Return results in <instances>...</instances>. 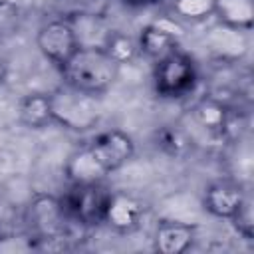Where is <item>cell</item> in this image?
Wrapping results in <instances>:
<instances>
[{
  "instance_id": "ba28073f",
  "label": "cell",
  "mask_w": 254,
  "mask_h": 254,
  "mask_svg": "<svg viewBox=\"0 0 254 254\" xmlns=\"http://www.w3.org/2000/svg\"><path fill=\"white\" fill-rule=\"evenodd\" d=\"M181 38H183V26L179 24V20L163 16L149 22L145 28H141V34L137 38L139 52H143L145 56L157 62L159 58L175 50Z\"/></svg>"
},
{
  "instance_id": "30bf717a",
  "label": "cell",
  "mask_w": 254,
  "mask_h": 254,
  "mask_svg": "<svg viewBox=\"0 0 254 254\" xmlns=\"http://www.w3.org/2000/svg\"><path fill=\"white\" fill-rule=\"evenodd\" d=\"M143 214H145V208L135 196L127 192H111L109 202L105 206L103 222L109 228L125 234V232H133L141 224Z\"/></svg>"
},
{
  "instance_id": "5b68a950",
  "label": "cell",
  "mask_w": 254,
  "mask_h": 254,
  "mask_svg": "<svg viewBox=\"0 0 254 254\" xmlns=\"http://www.w3.org/2000/svg\"><path fill=\"white\" fill-rule=\"evenodd\" d=\"M109 196L111 190H107L101 183H71L69 190L62 198V204L69 220L91 226L103 222Z\"/></svg>"
},
{
  "instance_id": "8992f818",
  "label": "cell",
  "mask_w": 254,
  "mask_h": 254,
  "mask_svg": "<svg viewBox=\"0 0 254 254\" xmlns=\"http://www.w3.org/2000/svg\"><path fill=\"white\" fill-rule=\"evenodd\" d=\"M36 46L46 60L64 67L67 60L79 50V34L67 20H50L36 34Z\"/></svg>"
},
{
  "instance_id": "ac0fdd59",
  "label": "cell",
  "mask_w": 254,
  "mask_h": 254,
  "mask_svg": "<svg viewBox=\"0 0 254 254\" xmlns=\"http://www.w3.org/2000/svg\"><path fill=\"white\" fill-rule=\"evenodd\" d=\"M214 10V0H173V12L177 20L200 22Z\"/></svg>"
},
{
  "instance_id": "2e32d148",
  "label": "cell",
  "mask_w": 254,
  "mask_h": 254,
  "mask_svg": "<svg viewBox=\"0 0 254 254\" xmlns=\"http://www.w3.org/2000/svg\"><path fill=\"white\" fill-rule=\"evenodd\" d=\"M105 48V52L121 65L131 62L137 54H139V42L137 38L125 34V32H109L105 36V42L101 44Z\"/></svg>"
},
{
  "instance_id": "3957f363",
  "label": "cell",
  "mask_w": 254,
  "mask_h": 254,
  "mask_svg": "<svg viewBox=\"0 0 254 254\" xmlns=\"http://www.w3.org/2000/svg\"><path fill=\"white\" fill-rule=\"evenodd\" d=\"M54 123L69 131H89L101 117V103L97 95L75 89L67 83L50 93Z\"/></svg>"
},
{
  "instance_id": "52a82bcc",
  "label": "cell",
  "mask_w": 254,
  "mask_h": 254,
  "mask_svg": "<svg viewBox=\"0 0 254 254\" xmlns=\"http://www.w3.org/2000/svg\"><path fill=\"white\" fill-rule=\"evenodd\" d=\"M30 222L38 238H62L67 230L69 216L62 204V198L52 194H36L30 202Z\"/></svg>"
},
{
  "instance_id": "ffe728a7",
  "label": "cell",
  "mask_w": 254,
  "mask_h": 254,
  "mask_svg": "<svg viewBox=\"0 0 254 254\" xmlns=\"http://www.w3.org/2000/svg\"><path fill=\"white\" fill-rule=\"evenodd\" d=\"M230 220H232V226L236 228V232L240 236H244L246 240H252V236H254V218H252V200H250L248 194H246L242 206L234 212V216Z\"/></svg>"
},
{
  "instance_id": "277c9868",
  "label": "cell",
  "mask_w": 254,
  "mask_h": 254,
  "mask_svg": "<svg viewBox=\"0 0 254 254\" xmlns=\"http://www.w3.org/2000/svg\"><path fill=\"white\" fill-rule=\"evenodd\" d=\"M155 91L161 97L177 99L192 91L196 83V65L189 54L175 48L157 60L153 71Z\"/></svg>"
},
{
  "instance_id": "7402d4cb",
  "label": "cell",
  "mask_w": 254,
  "mask_h": 254,
  "mask_svg": "<svg viewBox=\"0 0 254 254\" xmlns=\"http://www.w3.org/2000/svg\"><path fill=\"white\" fill-rule=\"evenodd\" d=\"M6 75H8V64L4 58H0V83L6 81Z\"/></svg>"
},
{
  "instance_id": "9c48e42d",
  "label": "cell",
  "mask_w": 254,
  "mask_h": 254,
  "mask_svg": "<svg viewBox=\"0 0 254 254\" xmlns=\"http://www.w3.org/2000/svg\"><path fill=\"white\" fill-rule=\"evenodd\" d=\"M246 190L240 183L230 181V179H220L210 183L204 189L202 194V206L208 214L216 216V218H232L234 212L242 206L244 198H246Z\"/></svg>"
},
{
  "instance_id": "8fae6325",
  "label": "cell",
  "mask_w": 254,
  "mask_h": 254,
  "mask_svg": "<svg viewBox=\"0 0 254 254\" xmlns=\"http://www.w3.org/2000/svg\"><path fill=\"white\" fill-rule=\"evenodd\" d=\"M194 226L181 220H163L153 234V246L161 254H183L192 246Z\"/></svg>"
},
{
  "instance_id": "6da1fadb",
  "label": "cell",
  "mask_w": 254,
  "mask_h": 254,
  "mask_svg": "<svg viewBox=\"0 0 254 254\" xmlns=\"http://www.w3.org/2000/svg\"><path fill=\"white\" fill-rule=\"evenodd\" d=\"M133 155L135 143L127 133L119 129L103 131L67 159L65 175L71 183H101L107 175L127 165Z\"/></svg>"
},
{
  "instance_id": "4fadbf2b",
  "label": "cell",
  "mask_w": 254,
  "mask_h": 254,
  "mask_svg": "<svg viewBox=\"0 0 254 254\" xmlns=\"http://www.w3.org/2000/svg\"><path fill=\"white\" fill-rule=\"evenodd\" d=\"M212 14L222 26L250 32L254 26V0H214Z\"/></svg>"
},
{
  "instance_id": "7a4b0ae2",
  "label": "cell",
  "mask_w": 254,
  "mask_h": 254,
  "mask_svg": "<svg viewBox=\"0 0 254 254\" xmlns=\"http://www.w3.org/2000/svg\"><path fill=\"white\" fill-rule=\"evenodd\" d=\"M119 64L105 52L103 46H79V50L67 60V64L62 67L64 83L99 95L107 91L117 75H119Z\"/></svg>"
},
{
  "instance_id": "9a60e30c",
  "label": "cell",
  "mask_w": 254,
  "mask_h": 254,
  "mask_svg": "<svg viewBox=\"0 0 254 254\" xmlns=\"http://www.w3.org/2000/svg\"><path fill=\"white\" fill-rule=\"evenodd\" d=\"M18 119L30 129H42L54 123L50 93H28L18 103Z\"/></svg>"
},
{
  "instance_id": "e0dca14e",
  "label": "cell",
  "mask_w": 254,
  "mask_h": 254,
  "mask_svg": "<svg viewBox=\"0 0 254 254\" xmlns=\"http://www.w3.org/2000/svg\"><path fill=\"white\" fill-rule=\"evenodd\" d=\"M157 147L171 157H183L189 151L190 141L185 131L177 127H163L161 131H157Z\"/></svg>"
},
{
  "instance_id": "44dd1931",
  "label": "cell",
  "mask_w": 254,
  "mask_h": 254,
  "mask_svg": "<svg viewBox=\"0 0 254 254\" xmlns=\"http://www.w3.org/2000/svg\"><path fill=\"white\" fill-rule=\"evenodd\" d=\"M127 6H133V8H149V6H155L159 4L161 0H123Z\"/></svg>"
},
{
  "instance_id": "d6986e66",
  "label": "cell",
  "mask_w": 254,
  "mask_h": 254,
  "mask_svg": "<svg viewBox=\"0 0 254 254\" xmlns=\"http://www.w3.org/2000/svg\"><path fill=\"white\" fill-rule=\"evenodd\" d=\"M22 8L14 0H0V40L14 36L22 26Z\"/></svg>"
},
{
  "instance_id": "603a6c76",
  "label": "cell",
  "mask_w": 254,
  "mask_h": 254,
  "mask_svg": "<svg viewBox=\"0 0 254 254\" xmlns=\"http://www.w3.org/2000/svg\"><path fill=\"white\" fill-rule=\"evenodd\" d=\"M67 2H73V4H87V2H93V0H67Z\"/></svg>"
},
{
  "instance_id": "5bb4252c",
  "label": "cell",
  "mask_w": 254,
  "mask_h": 254,
  "mask_svg": "<svg viewBox=\"0 0 254 254\" xmlns=\"http://www.w3.org/2000/svg\"><path fill=\"white\" fill-rule=\"evenodd\" d=\"M208 48L222 60H236V58H242L248 50V38H246V32L242 30H234V28H228V26H222L220 28H214L210 30L208 34V40H206Z\"/></svg>"
},
{
  "instance_id": "7c38bea8",
  "label": "cell",
  "mask_w": 254,
  "mask_h": 254,
  "mask_svg": "<svg viewBox=\"0 0 254 254\" xmlns=\"http://www.w3.org/2000/svg\"><path fill=\"white\" fill-rule=\"evenodd\" d=\"M228 115H230V109L214 95H204L190 109L192 121L202 131H206L208 135H214V137H224Z\"/></svg>"
}]
</instances>
